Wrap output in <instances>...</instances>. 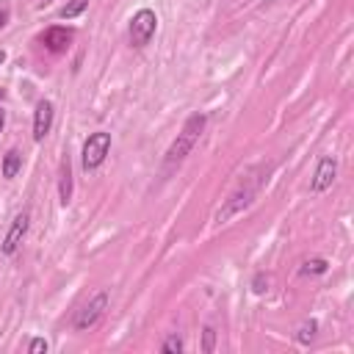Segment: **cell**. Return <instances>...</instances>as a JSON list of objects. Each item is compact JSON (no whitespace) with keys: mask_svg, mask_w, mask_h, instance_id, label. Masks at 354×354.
<instances>
[{"mask_svg":"<svg viewBox=\"0 0 354 354\" xmlns=\"http://www.w3.org/2000/svg\"><path fill=\"white\" fill-rule=\"evenodd\" d=\"M205 122H207L205 113H191V116L185 119L183 130L177 133V138L171 141V147H169V152H166V160H163L166 169L180 166V163L191 155V149L196 147V141H199V136H202V130H205Z\"/></svg>","mask_w":354,"mask_h":354,"instance_id":"obj_1","label":"cell"},{"mask_svg":"<svg viewBox=\"0 0 354 354\" xmlns=\"http://www.w3.org/2000/svg\"><path fill=\"white\" fill-rule=\"evenodd\" d=\"M260 177L254 180V183H249V180H243L230 196H227V202H224V207H218V213H216V224H224L230 216H235V213H241L246 205H252V199L257 196V188H260Z\"/></svg>","mask_w":354,"mask_h":354,"instance_id":"obj_2","label":"cell"},{"mask_svg":"<svg viewBox=\"0 0 354 354\" xmlns=\"http://www.w3.org/2000/svg\"><path fill=\"white\" fill-rule=\"evenodd\" d=\"M155 30H158V17H155V11H152V8L136 11L133 19H130V28H127L130 44H133V47H147L149 39L155 36Z\"/></svg>","mask_w":354,"mask_h":354,"instance_id":"obj_3","label":"cell"},{"mask_svg":"<svg viewBox=\"0 0 354 354\" xmlns=\"http://www.w3.org/2000/svg\"><path fill=\"white\" fill-rule=\"evenodd\" d=\"M108 149H111V133H105V130L91 133L86 138V144H83V158H80L83 160V169L86 171H94L97 166H102Z\"/></svg>","mask_w":354,"mask_h":354,"instance_id":"obj_4","label":"cell"},{"mask_svg":"<svg viewBox=\"0 0 354 354\" xmlns=\"http://www.w3.org/2000/svg\"><path fill=\"white\" fill-rule=\"evenodd\" d=\"M105 307H108V293L105 290H100V293H94L80 310H77V315H75V329L77 332H86V329H91L100 318H102V313H105Z\"/></svg>","mask_w":354,"mask_h":354,"instance_id":"obj_5","label":"cell"},{"mask_svg":"<svg viewBox=\"0 0 354 354\" xmlns=\"http://www.w3.org/2000/svg\"><path fill=\"white\" fill-rule=\"evenodd\" d=\"M28 224H30V213H28V210H22V213L14 216L8 232H6V238H3V243H0V252H3V254H14V252L19 249L22 238H25V232H28Z\"/></svg>","mask_w":354,"mask_h":354,"instance_id":"obj_6","label":"cell"},{"mask_svg":"<svg viewBox=\"0 0 354 354\" xmlns=\"http://www.w3.org/2000/svg\"><path fill=\"white\" fill-rule=\"evenodd\" d=\"M335 174H337V160L335 158H321L318 160V169H315V174H313V180H310V191L313 194H321V191H326L332 183H335Z\"/></svg>","mask_w":354,"mask_h":354,"instance_id":"obj_7","label":"cell"},{"mask_svg":"<svg viewBox=\"0 0 354 354\" xmlns=\"http://www.w3.org/2000/svg\"><path fill=\"white\" fill-rule=\"evenodd\" d=\"M72 28H61V25H53V28H47L44 30V36H41V41H44V47L50 50V53H64L66 47H69V41H72Z\"/></svg>","mask_w":354,"mask_h":354,"instance_id":"obj_8","label":"cell"},{"mask_svg":"<svg viewBox=\"0 0 354 354\" xmlns=\"http://www.w3.org/2000/svg\"><path fill=\"white\" fill-rule=\"evenodd\" d=\"M53 127V102L50 100H41L33 111V138L41 141Z\"/></svg>","mask_w":354,"mask_h":354,"instance_id":"obj_9","label":"cell"},{"mask_svg":"<svg viewBox=\"0 0 354 354\" xmlns=\"http://www.w3.org/2000/svg\"><path fill=\"white\" fill-rule=\"evenodd\" d=\"M58 196H61V205H69L72 199V163H69V155L61 160V180H58Z\"/></svg>","mask_w":354,"mask_h":354,"instance_id":"obj_10","label":"cell"},{"mask_svg":"<svg viewBox=\"0 0 354 354\" xmlns=\"http://www.w3.org/2000/svg\"><path fill=\"white\" fill-rule=\"evenodd\" d=\"M19 169H22V155H19V149H8V152L3 155V166H0L3 177H6V180H14V177L19 174Z\"/></svg>","mask_w":354,"mask_h":354,"instance_id":"obj_11","label":"cell"},{"mask_svg":"<svg viewBox=\"0 0 354 354\" xmlns=\"http://www.w3.org/2000/svg\"><path fill=\"white\" fill-rule=\"evenodd\" d=\"M86 6H88V0H69V3L61 8V17H64V19H75L77 14L86 11Z\"/></svg>","mask_w":354,"mask_h":354,"instance_id":"obj_12","label":"cell"},{"mask_svg":"<svg viewBox=\"0 0 354 354\" xmlns=\"http://www.w3.org/2000/svg\"><path fill=\"white\" fill-rule=\"evenodd\" d=\"M315 332H318V324L310 318V321H304V324L299 326V332H296V340H299V343H310V340L315 337Z\"/></svg>","mask_w":354,"mask_h":354,"instance_id":"obj_13","label":"cell"},{"mask_svg":"<svg viewBox=\"0 0 354 354\" xmlns=\"http://www.w3.org/2000/svg\"><path fill=\"white\" fill-rule=\"evenodd\" d=\"M329 268V263L324 257H313V260H304L301 266V274H324Z\"/></svg>","mask_w":354,"mask_h":354,"instance_id":"obj_14","label":"cell"},{"mask_svg":"<svg viewBox=\"0 0 354 354\" xmlns=\"http://www.w3.org/2000/svg\"><path fill=\"white\" fill-rule=\"evenodd\" d=\"M160 351H166V354H177V351H183V340H180L177 335H169V337L163 340Z\"/></svg>","mask_w":354,"mask_h":354,"instance_id":"obj_15","label":"cell"},{"mask_svg":"<svg viewBox=\"0 0 354 354\" xmlns=\"http://www.w3.org/2000/svg\"><path fill=\"white\" fill-rule=\"evenodd\" d=\"M28 351H30V354H41V351H47V340H44V337H33V340L28 343Z\"/></svg>","mask_w":354,"mask_h":354,"instance_id":"obj_16","label":"cell"},{"mask_svg":"<svg viewBox=\"0 0 354 354\" xmlns=\"http://www.w3.org/2000/svg\"><path fill=\"white\" fill-rule=\"evenodd\" d=\"M8 14H11V6H8V0H0V28L8 22Z\"/></svg>","mask_w":354,"mask_h":354,"instance_id":"obj_17","label":"cell"},{"mask_svg":"<svg viewBox=\"0 0 354 354\" xmlns=\"http://www.w3.org/2000/svg\"><path fill=\"white\" fill-rule=\"evenodd\" d=\"M213 340H216V332L207 326V329H205V346H202V348H205V351H213Z\"/></svg>","mask_w":354,"mask_h":354,"instance_id":"obj_18","label":"cell"},{"mask_svg":"<svg viewBox=\"0 0 354 354\" xmlns=\"http://www.w3.org/2000/svg\"><path fill=\"white\" fill-rule=\"evenodd\" d=\"M266 285H268V279H263V274H260V277H254V293H263V290H266Z\"/></svg>","mask_w":354,"mask_h":354,"instance_id":"obj_19","label":"cell"},{"mask_svg":"<svg viewBox=\"0 0 354 354\" xmlns=\"http://www.w3.org/2000/svg\"><path fill=\"white\" fill-rule=\"evenodd\" d=\"M3 124H6V113H3V108H0V133H3Z\"/></svg>","mask_w":354,"mask_h":354,"instance_id":"obj_20","label":"cell"},{"mask_svg":"<svg viewBox=\"0 0 354 354\" xmlns=\"http://www.w3.org/2000/svg\"><path fill=\"white\" fill-rule=\"evenodd\" d=\"M3 61H6V53H3V50H0V64H3Z\"/></svg>","mask_w":354,"mask_h":354,"instance_id":"obj_21","label":"cell"},{"mask_svg":"<svg viewBox=\"0 0 354 354\" xmlns=\"http://www.w3.org/2000/svg\"><path fill=\"white\" fill-rule=\"evenodd\" d=\"M0 100H3V88H0Z\"/></svg>","mask_w":354,"mask_h":354,"instance_id":"obj_22","label":"cell"}]
</instances>
